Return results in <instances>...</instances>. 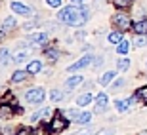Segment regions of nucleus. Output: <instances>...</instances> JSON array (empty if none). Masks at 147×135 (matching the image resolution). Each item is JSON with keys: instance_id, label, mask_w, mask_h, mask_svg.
<instances>
[{"instance_id": "1", "label": "nucleus", "mask_w": 147, "mask_h": 135, "mask_svg": "<svg viewBox=\"0 0 147 135\" xmlns=\"http://www.w3.org/2000/svg\"><path fill=\"white\" fill-rule=\"evenodd\" d=\"M57 19H59L61 23H65V25H71V27H82V25L90 19V13H88L86 8L73 4V6L61 8L59 13H57Z\"/></svg>"}, {"instance_id": "2", "label": "nucleus", "mask_w": 147, "mask_h": 135, "mask_svg": "<svg viewBox=\"0 0 147 135\" xmlns=\"http://www.w3.org/2000/svg\"><path fill=\"white\" fill-rule=\"evenodd\" d=\"M44 97H46V93H44L42 88H33V90H29V92L25 93V99H27L29 103H42Z\"/></svg>"}, {"instance_id": "3", "label": "nucleus", "mask_w": 147, "mask_h": 135, "mask_svg": "<svg viewBox=\"0 0 147 135\" xmlns=\"http://www.w3.org/2000/svg\"><path fill=\"white\" fill-rule=\"evenodd\" d=\"M113 23H115V27H119L120 31H126V29H130V25H132L130 15H126V13H115Z\"/></svg>"}, {"instance_id": "4", "label": "nucleus", "mask_w": 147, "mask_h": 135, "mask_svg": "<svg viewBox=\"0 0 147 135\" xmlns=\"http://www.w3.org/2000/svg\"><path fill=\"white\" fill-rule=\"evenodd\" d=\"M90 61H94V57H92V55H84V57H80V59L76 61V63H73V65H69V72H75V70L86 69V67L90 65Z\"/></svg>"}, {"instance_id": "5", "label": "nucleus", "mask_w": 147, "mask_h": 135, "mask_svg": "<svg viewBox=\"0 0 147 135\" xmlns=\"http://www.w3.org/2000/svg\"><path fill=\"white\" fill-rule=\"evenodd\" d=\"M10 8H11V11H16L17 15H31V13H33V10H31L29 6L21 4V2H11Z\"/></svg>"}, {"instance_id": "6", "label": "nucleus", "mask_w": 147, "mask_h": 135, "mask_svg": "<svg viewBox=\"0 0 147 135\" xmlns=\"http://www.w3.org/2000/svg\"><path fill=\"white\" fill-rule=\"evenodd\" d=\"M65 126L67 122L65 120H61V118H54V122L48 126V131H52V133H59L61 130H65Z\"/></svg>"}, {"instance_id": "7", "label": "nucleus", "mask_w": 147, "mask_h": 135, "mask_svg": "<svg viewBox=\"0 0 147 135\" xmlns=\"http://www.w3.org/2000/svg\"><path fill=\"white\" fill-rule=\"evenodd\" d=\"M96 103H98V107H96V112H105L107 110V95L103 92L98 93V97H96Z\"/></svg>"}, {"instance_id": "8", "label": "nucleus", "mask_w": 147, "mask_h": 135, "mask_svg": "<svg viewBox=\"0 0 147 135\" xmlns=\"http://www.w3.org/2000/svg\"><path fill=\"white\" fill-rule=\"evenodd\" d=\"M40 70H42V61H38V59L31 61V63H29V67H27V72H29V74H38Z\"/></svg>"}, {"instance_id": "9", "label": "nucleus", "mask_w": 147, "mask_h": 135, "mask_svg": "<svg viewBox=\"0 0 147 135\" xmlns=\"http://www.w3.org/2000/svg\"><path fill=\"white\" fill-rule=\"evenodd\" d=\"M82 80H84L82 76H69L65 80V88L67 90H73V88H76L78 84H82Z\"/></svg>"}, {"instance_id": "10", "label": "nucleus", "mask_w": 147, "mask_h": 135, "mask_svg": "<svg viewBox=\"0 0 147 135\" xmlns=\"http://www.w3.org/2000/svg\"><path fill=\"white\" fill-rule=\"evenodd\" d=\"M48 40V34L46 33H34L29 36V42H34V44H44Z\"/></svg>"}, {"instance_id": "11", "label": "nucleus", "mask_w": 147, "mask_h": 135, "mask_svg": "<svg viewBox=\"0 0 147 135\" xmlns=\"http://www.w3.org/2000/svg\"><path fill=\"white\" fill-rule=\"evenodd\" d=\"M132 27H134V31H136L138 34H143V36H145L147 34V19H142V21L134 23Z\"/></svg>"}, {"instance_id": "12", "label": "nucleus", "mask_w": 147, "mask_h": 135, "mask_svg": "<svg viewBox=\"0 0 147 135\" xmlns=\"http://www.w3.org/2000/svg\"><path fill=\"white\" fill-rule=\"evenodd\" d=\"M25 78H27V70H16V72H13V76H11V82L19 84V82H23Z\"/></svg>"}, {"instance_id": "13", "label": "nucleus", "mask_w": 147, "mask_h": 135, "mask_svg": "<svg viewBox=\"0 0 147 135\" xmlns=\"http://www.w3.org/2000/svg\"><path fill=\"white\" fill-rule=\"evenodd\" d=\"M115 76H117V74H115L113 70H109V72H105V74L101 76V78H99V86H107V84H109V82L113 80Z\"/></svg>"}, {"instance_id": "14", "label": "nucleus", "mask_w": 147, "mask_h": 135, "mask_svg": "<svg viewBox=\"0 0 147 135\" xmlns=\"http://www.w3.org/2000/svg\"><path fill=\"white\" fill-rule=\"evenodd\" d=\"M90 101H92V95H90V93H84V95H80V97L76 99V105H78V107H86Z\"/></svg>"}, {"instance_id": "15", "label": "nucleus", "mask_w": 147, "mask_h": 135, "mask_svg": "<svg viewBox=\"0 0 147 135\" xmlns=\"http://www.w3.org/2000/svg\"><path fill=\"white\" fill-rule=\"evenodd\" d=\"M48 114H50V108H42L40 112H34L33 116H31V120H33V122H38V120H42L44 116H48Z\"/></svg>"}, {"instance_id": "16", "label": "nucleus", "mask_w": 147, "mask_h": 135, "mask_svg": "<svg viewBox=\"0 0 147 135\" xmlns=\"http://www.w3.org/2000/svg\"><path fill=\"white\" fill-rule=\"evenodd\" d=\"M16 27V19L13 17H6L4 19V25H2V36H4V31L6 29H13Z\"/></svg>"}, {"instance_id": "17", "label": "nucleus", "mask_w": 147, "mask_h": 135, "mask_svg": "<svg viewBox=\"0 0 147 135\" xmlns=\"http://www.w3.org/2000/svg\"><path fill=\"white\" fill-rule=\"evenodd\" d=\"M27 53H29V49H23V48H19V49H17V53L13 55V61H16V63L23 61L25 57H27Z\"/></svg>"}, {"instance_id": "18", "label": "nucleus", "mask_w": 147, "mask_h": 135, "mask_svg": "<svg viewBox=\"0 0 147 135\" xmlns=\"http://www.w3.org/2000/svg\"><path fill=\"white\" fill-rule=\"evenodd\" d=\"M109 42H111V44H120V42H122V33H120V31H117V33H111V34H109Z\"/></svg>"}, {"instance_id": "19", "label": "nucleus", "mask_w": 147, "mask_h": 135, "mask_svg": "<svg viewBox=\"0 0 147 135\" xmlns=\"http://www.w3.org/2000/svg\"><path fill=\"white\" fill-rule=\"evenodd\" d=\"M117 69H119V70H128V69H130V59H126V57L119 59V63H117Z\"/></svg>"}, {"instance_id": "20", "label": "nucleus", "mask_w": 147, "mask_h": 135, "mask_svg": "<svg viewBox=\"0 0 147 135\" xmlns=\"http://www.w3.org/2000/svg\"><path fill=\"white\" fill-rule=\"evenodd\" d=\"M78 116H80V112L76 110V108H71V110H65V118L67 120H78Z\"/></svg>"}, {"instance_id": "21", "label": "nucleus", "mask_w": 147, "mask_h": 135, "mask_svg": "<svg viewBox=\"0 0 147 135\" xmlns=\"http://www.w3.org/2000/svg\"><path fill=\"white\" fill-rule=\"evenodd\" d=\"M128 49H130V42L122 40L120 44H117V51H119V53H128Z\"/></svg>"}, {"instance_id": "22", "label": "nucleus", "mask_w": 147, "mask_h": 135, "mask_svg": "<svg viewBox=\"0 0 147 135\" xmlns=\"http://www.w3.org/2000/svg\"><path fill=\"white\" fill-rule=\"evenodd\" d=\"M90 120H92V114H90V112H80V116H78L76 122L84 126V124H90Z\"/></svg>"}, {"instance_id": "23", "label": "nucleus", "mask_w": 147, "mask_h": 135, "mask_svg": "<svg viewBox=\"0 0 147 135\" xmlns=\"http://www.w3.org/2000/svg\"><path fill=\"white\" fill-rule=\"evenodd\" d=\"M50 99H52L54 103H57V101L63 99V93H61L59 90H52V92H50Z\"/></svg>"}, {"instance_id": "24", "label": "nucleus", "mask_w": 147, "mask_h": 135, "mask_svg": "<svg viewBox=\"0 0 147 135\" xmlns=\"http://www.w3.org/2000/svg\"><path fill=\"white\" fill-rule=\"evenodd\" d=\"M134 44H136L138 48H143V46H147V38L143 36V34H140V36L134 38Z\"/></svg>"}, {"instance_id": "25", "label": "nucleus", "mask_w": 147, "mask_h": 135, "mask_svg": "<svg viewBox=\"0 0 147 135\" xmlns=\"http://www.w3.org/2000/svg\"><path fill=\"white\" fill-rule=\"evenodd\" d=\"M128 105H130L128 101H115V107H117V110H119V112H124L126 108H128Z\"/></svg>"}, {"instance_id": "26", "label": "nucleus", "mask_w": 147, "mask_h": 135, "mask_svg": "<svg viewBox=\"0 0 147 135\" xmlns=\"http://www.w3.org/2000/svg\"><path fill=\"white\" fill-rule=\"evenodd\" d=\"M8 63H11L10 61V53H8L6 48H2V65H8Z\"/></svg>"}, {"instance_id": "27", "label": "nucleus", "mask_w": 147, "mask_h": 135, "mask_svg": "<svg viewBox=\"0 0 147 135\" xmlns=\"http://www.w3.org/2000/svg\"><path fill=\"white\" fill-rule=\"evenodd\" d=\"M136 97L147 99V88H140V90H138V93H136Z\"/></svg>"}, {"instance_id": "28", "label": "nucleus", "mask_w": 147, "mask_h": 135, "mask_svg": "<svg viewBox=\"0 0 147 135\" xmlns=\"http://www.w3.org/2000/svg\"><path fill=\"white\" fill-rule=\"evenodd\" d=\"M132 0H115V6H119V8H126V6H130Z\"/></svg>"}, {"instance_id": "29", "label": "nucleus", "mask_w": 147, "mask_h": 135, "mask_svg": "<svg viewBox=\"0 0 147 135\" xmlns=\"http://www.w3.org/2000/svg\"><path fill=\"white\" fill-rule=\"evenodd\" d=\"M46 4H48L50 8H59V6H61V0H46Z\"/></svg>"}, {"instance_id": "30", "label": "nucleus", "mask_w": 147, "mask_h": 135, "mask_svg": "<svg viewBox=\"0 0 147 135\" xmlns=\"http://www.w3.org/2000/svg\"><path fill=\"white\" fill-rule=\"evenodd\" d=\"M17 135H31V130L29 128H21V130L17 131Z\"/></svg>"}, {"instance_id": "31", "label": "nucleus", "mask_w": 147, "mask_h": 135, "mask_svg": "<svg viewBox=\"0 0 147 135\" xmlns=\"http://www.w3.org/2000/svg\"><path fill=\"white\" fill-rule=\"evenodd\" d=\"M46 55H48L50 59H57V55H59V53H57V51H52V49H50V51H48Z\"/></svg>"}, {"instance_id": "32", "label": "nucleus", "mask_w": 147, "mask_h": 135, "mask_svg": "<svg viewBox=\"0 0 147 135\" xmlns=\"http://www.w3.org/2000/svg\"><path fill=\"white\" fill-rule=\"evenodd\" d=\"M120 86H124V80H122V78H120V80H117L113 84V90H117V88H120Z\"/></svg>"}, {"instance_id": "33", "label": "nucleus", "mask_w": 147, "mask_h": 135, "mask_svg": "<svg viewBox=\"0 0 147 135\" xmlns=\"http://www.w3.org/2000/svg\"><path fill=\"white\" fill-rule=\"evenodd\" d=\"M98 135H115V131L113 130H101Z\"/></svg>"}, {"instance_id": "34", "label": "nucleus", "mask_w": 147, "mask_h": 135, "mask_svg": "<svg viewBox=\"0 0 147 135\" xmlns=\"http://www.w3.org/2000/svg\"><path fill=\"white\" fill-rule=\"evenodd\" d=\"M92 131L90 130H80V131H76V133H73V135H90Z\"/></svg>"}, {"instance_id": "35", "label": "nucleus", "mask_w": 147, "mask_h": 135, "mask_svg": "<svg viewBox=\"0 0 147 135\" xmlns=\"http://www.w3.org/2000/svg\"><path fill=\"white\" fill-rule=\"evenodd\" d=\"M101 63H103V59H101V57H96V61H94V65H96V67H99Z\"/></svg>"}, {"instance_id": "36", "label": "nucleus", "mask_w": 147, "mask_h": 135, "mask_svg": "<svg viewBox=\"0 0 147 135\" xmlns=\"http://www.w3.org/2000/svg\"><path fill=\"white\" fill-rule=\"evenodd\" d=\"M71 2H73V4H76V6H82L86 0H71Z\"/></svg>"}]
</instances>
